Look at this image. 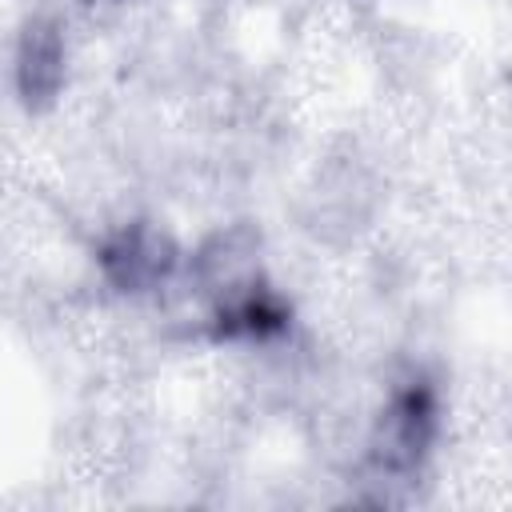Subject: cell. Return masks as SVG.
<instances>
[{"label":"cell","mask_w":512,"mask_h":512,"mask_svg":"<svg viewBox=\"0 0 512 512\" xmlns=\"http://www.w3.org/2000/svg\"><path fill=\"white\" fill-rule=\"evenodd\" d=\"M64 84V40L52 20H32L16 48V88L28 108L48 104Z\"/></svg>","instance_id":"cell-3"},{"label":"cell","mask_w":512,"mask_h":512,"mask_svg":"<svg viewBox=\"0 0 512 512\" xmlns=\"http://www.w3.org/2000/svg\"><path fill=\"white\" fill-rule=\"evenodd\" d=\"M436 432V400L428 384H404L400 392H392V400L384 404L376 428H372V464L388 476L396 472H412L420 464V456L428 452Z\"/></svg>","instance_id":"cell-1"},{"label":"cell","mask_w":512,"mask_h":512,"mask_svg":"<svg viewBox=\"0 0 512 512\" xmlns=\"http://www.w3.org/2000/svg\"><path fill=\"white\" fill-rule=\"evenodd\" d=\"M100 268L116 292L140 296V292H160L176 280L180 252L164 232H156L148 224H124L120 232H112L104 240Z\"/></svg>","instance_id":"cell-2"}]
</instances>
